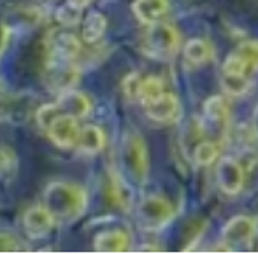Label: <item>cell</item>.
Here are the masks:
<instances>
[{"mask_svg":"<svg viewBox=\"0 0 258 254\" xmlns=\"http://www.w3.org/2000/svg\"><path fill=\"white\" fill-rule=\"evenodd\" d=\"M44 205L60 223H74L88 207V197L81 186L67 181H54L49 183L44 190Z\"/></svg>","mask_w":258,"mask_h":254,"instance_id":"6da1fadb","label":"cell"},{"mask_svg":"<svg viewBox=\"0 0 258 254\" xmlns=\"http://www.w3.org/2000/svg\"><path fill=\"white\" fill-rule=\"evenodd\" d=\"M121 163L126 174L137 184H146L150 176V154L143 135L137 132H128L123 139Z\"/></svg>","mask_w":258,"mask_h":254,"instance_id":"7a4b0ae2","label":"cell"},{"mask_svg":"<svg viewBox=\"0 0 258 254\" xmlns=\"http://www.w3.org/2000/svg\"><path fill=\"white\" fill-rule=\"evenodd\" d=\"M179 48V34L172 25L158 23L150 25L143 41V51L146 56L155 60H170Z\"/></svg>","mask_w":258,"mask_h":254,"instance_id":"3957f363","label":"cell"},{"mask_svg":"<svg viewBox=\"0 0 258 254\" xmlns=\"http://www.w3.org/2000/svg\"><path fill=\"white\" fill-rule=\"evenodd\" d=\"M176 212L169 200L158 195H148L139 202L137 207V221L141 228L148 231H158L165 228L174 219Z\"/></svg>","mask_w":258,"mask_h":254,"instance_id":"277c9868","label":"cell"},{"mask_svg":"<svg viewBox=\"0 0 258 254\" xmlns=\"http://www.w3.org/2000/svg\"><path fill=\"white\" fill-rule=\"evenodd\" d=\"M42 77H44V84L51 92L61 95L69 90H74V86L78 84L79 77H81V70L76 65V61L46 58Z\"/></svg>","mask_w":258,"mask_h":254,"instance_id":"5b68a950","label":"cell"},{"mask_svg":"<svg viewBox=\"0 0 258 254\" xmlns=\"http://www.w3.org/2000/svg\"><path fill=\"white\" fill-rule=\"evenodd\" d=\"M81 53V41L69 30H51L46 37V58L53 60H71Z\"/></svg>","mask_w":258,"mask_h":254,"instance_id":"8992f818","label":"cell"},{"mask_svg":"<svg viewBox=\"0 0 258 254\" xmlns=\"http://www.w3.org/2000/svg\"><path fill=\"white\" fill-rule=\"evenodd\" d=\"M256 233V224L248 216H235L221 230V242L225 249L232 251L235 247L248 245Z\"/></svg>","mask_w":258,"mask_h":254,"instance_id":"52a82bcc","label":"cell"},{"mask_svg":"<svg viewBox=\"0 0 258 254\" xmlns=\"http://www.w3.org/2000/svg\"><path fill=\"white\" fill-rule=\"evenodd\" d=\"M54 216L46 209V205H35L25 212L23 216V231L30 240H42L54 228Z\"/></svg>","mask_w":258,"mask_h":254,"instance_id":"ba28073f","label":"cell"},{"mask_svg":"<svg viewBox=\"0 0 258 254\" xmlns=\"http://www.w3.org/2000/svg\"><path fill=\"white\" fill-rule=\"evenodd\" d=\"M79 132H81V126H79V123H78V118H74V116H71V114H65V112H60V114L53 119L49 128L46 130V133H48V137L51 139V142L56 144L61 149L76 147Z\"/></svg>","mask_w":258,"mask_h":254,"instance_id":"9c48e42d","label":"cell"},{"mask_svg":"<svg viewBox=\"0 0 258 254\" xmlns=\"http://www.w3.org/2000/svg\"><path fill=\"white\" fill-rule=\"evenodd\" d=\"M216 183L225 195H237L241 193L244 186V168L234 158L220 159L216 166Z\"/></svg>","mask_w":258,"mask_h":254,"instance_id":"30bf717a","label":"cell"},{"mask_svg":"<svg viewBox=\"0 0 258 254\" xmlns=\"http://www.w3.org/2000/svg\"><path fill=\"white\" fill-rule=\"evenodd\" d=\"M146 111L148 118L153 119L156 123H176L181 116V102L177 100V97L174 93L163 92L158 99L151 100L150 104L143 105Z\"/></svg>","mask_w":258,"mask_h":254,"instance_id":"8fae6325","label":"cell"},{"mask_svg":"<svg viewBox=\"0 0 258 254\" xmlns=\"http://www.w3.org/2000/svg\"><path fill=\"white\" fill-rule=\"evenodd\" d=\"M32 102L34 99L28 100V95H23V93H18V95H11V99L4 97L2 99V118L9 119L11 123H23L28 119L30 112L34 111L32 107Z\"/></svg>","mask_w":258,"mask_h":254,"instance_id":"7c38bea8","label":"cell"},{"mask_svg":"<svg viewBox=\"0 0 258 254\" xmlns=\"http://www.w3.org/2000/svg\"><path fill=\"white\" fill-rule=\"evenodd\" d=\"M132 9L137 20L150 27L162 21V18L169 11V2L167 0H136Z\"/></svg>","mask_w":258,"mask_h":254,"instance_id":"4fadbf2b","label":"cell"},{"mask_svg":"<svg viewBox=\"0 0 258 254\" xmlns=\"http://www.w3.org/2000/svg\"><path fill=\"white\" fill-rule=\"evenodd\" d=\"M93 247L99 252H125L130 249V235L125 230H107L95 237Z\"/></svg>","mask_w":258,"mask_h":254,"instance_id":"5bb4252c","label":"cell"},{"mask_svg":"<svg viewBox=\"0 0 258 254\" xmlns=\"http://www.w3.org/2000/svg\"><path fill=\"white\" fill-rule=\"evenodd\" d=\"M56 104L60 105L61 112L74 116L78 119L86 118L90 114V111H92V102H90L88 97L85 93L76 92V90H69V92L61 93L58 97Z\"/></svg>","mask_w":258,"mask_h":254,"instance_id":"9a60e30c","label":"cell"},{"mask_svg":"<svg viewBox=\"0 0 258 254\" xmlns=\"http://www.w3.org/2000/svg\"><path fill=\"white\" fill-rule=\"evenodd\" d=\"M76 147L83 154H97L105 147V133L100 126L85 125L79 132Z\"/></svg>","mask_w":258,"mask_h":254,"instance_id":"2e32d148","label":"cell"},{"mask_svg":"<svg viewBox=\"0 0 258 254\" xmlns=\"http://www.w3.org/2000/svg\"><path fill=\"white\" fill-rule=\"evenodd\" d=\"M204 121L213 128H225L228 121V107L223 97L214 95L204 104Z\"/></svg>","mask_w":258,"mask_h":254,"instance_id":"e0dca14e","label":"cell"},{"mask_svg":"<svg viewBox=\"0 0 258 254\" xmlns=\"http://www.w3.org/2000/svg\"><path fill=\"white\" fill-rule=\"evenodd\" d=\"M105 28H107V20H105L104 14L99 13V11H92L83 20V41L88 42V44L100 41L105 34Z\"/></svg>","mask_w":258,"mask_h":254,"instance_id":"ac0fdd59","label":"cell"},{"mask_svg":"<svg viewBox=\"0 0 258 254\" xmlns=\"http://www.w3.org/2000/svg\"><path fill=\"white\" fill-rule=\"evenodd\" d=\"M184 61L191 67H199V65L206 63L211 56V49L206 41L202 39H190L183 48Z\"/></svg>","mask_w":258,"mask_h":254,"instance_id":"d6986e66","label":"cell"},{"mask_svg":"<svg viewBox=\"0 0 258 254\" xmlns=\"http://www.w3.org/2000/svg\"><path fill=\"white\" fill-rule=\"evenodd\" d=\"M165 92V86H163V81L156 75H148V77L143 79L141 82V90H139V97L137 100L143 105L150 104L151 100L158 99L162 93Z\"/></svg>","mask_w":258,"mask_h":254,"instance_id":"ffe728a7","label":"cell"},{"mask_svg":"<svg viewBox=\"0 0 258 254\" xmlns=\"http://www.w3.org/2000/svg\"><path fill=\"white\" fill-rule=\"evenodd\" d=\"M221 88L230 97H242L249 90V77L248 75L223 74L221 75Z\"/></svg>","mask_w":258,"mask_h":254,"instance_id":"44dd1931","label":"cell"},{"mask_svg":"<svg viewBox=\"0 0 258 254\" xmlns=\"http://www.w3.org/2000/svg\"><path fill=\"white\" fill-rule=\"evenodd\" d=\"M112 193H114V198L118 202V205L121 207L123 210H130L134 205V191L132 188L128 186L123 177L119 176H112Z\"/></svg>","mask_w":258,"mask_h":254,"instance_id":"7402d4cb","label":"cell"},{"mask_svg":"<svg viewBox=\"0 0 258 254\" xmlns=\"http://www.w3.org/2000/svg\"><path fill=\"white\" fill-rule=\"evenodd\" d=\"M0 172H2L4 183H11L16 177L18 172V158L13 147L2 146V152H0Z\"/></svg>","mask_w":258,"mask_h":254,"instance_id":"603a6c76","label":"cell"},{"mask_svg":"<svg viewBox=\"0 0 258 254\" xmlns=\"http://www.w3.org/2000/svg\"><path fill=\"white\" fill-rule=\"evenodd\" d=\"M218 156H220V147L214 142H211V140H202L194 149V161L199 166L213 165L218 159Z\"/></svg>","mask_w":258,"mask_h":254,"instance_id":"cb8c5ba5","label":"cell"},{"mask_svg":"<svg viewBox=\"0 0 258 254\" xmlns=\"http://www.w3.org/2000/svg\"><path fill=\"white\" fill-rule=\"evenodd\" d=\"M248 67V72H258V41H244L235 49Z\"/></svg>","mask_w":258,"mask_h":254,"instance_id":"d4e9b609","label":"cell"},{"mask_svg":"<svg viewBox=\"0 0 258 254\" xmlns=\"http://www.w3.org/2000/svg\"><path fill=\"white\" fill-rule=\"evenodd\" d=\"M81 11L79 7L72 6V4L65 2L63 6L58 7L56 11V20L60 25H63V27H76V25H79V21H81Z\"/></svg>","mask_w":258,"mask_h":254,"instance_id":"484cf974","label":"cell"},{"mask_svg":"<svg viewBox=\"0 0 258 254\" xmlns=\"http://www.w3.org/2000/svg\"><path fill=\"white\" fill-rule=\"evenodd\" d=\"M60 112H61V109L56 102H54V104H44L35 109V118H37L39 128H42L46 132V130L49 128V125L53 123V119L56 118Z\"/></svg>","mask_w":258,"mask_h":254,"instance_id":"4316f807","label":"cell"},{"mask_svg":"<svg viewBox=\"0 0 258 254\" xmlns=\"http://www.w3.org/2000/svg\"><path fill=\"white\" fill-rule=\"evenodd\" d=\"M0 247H2V252H25L27 251V244H25L16 233H13V231H9V230H2Z\"/></svg>","mask_w":258,"mask_h":254,"instance_id":"83f0119b","label":"cell"},{"mask_svg":"<svg viewBox=\"0 0 258 254\" xmlns=\"http://www.w3.org/2000/svg\"><path fill=\"white\" fill-rule=\"evenodd\" d=\"M223 74H234V75H249L248 67L242 61V58L239 56L237 51H232L223 61Z\"/></svg>","mask_w":258,"mask_h":254,"instance_id":"f1b7e54d","label":"cell"},{"mask_svg":"<svg viewBox=\"0 0 258 254\" xmlns=\"http://www.w3.org/2000/svg\"><path fill=\"white\" fill-rule=\"evenodd\" d=\"M141 82H143V79H141V75L137 72H132V74H128L123 79V92H125V95L128 99H137L139 97Z\"/></svg>","mask_w":258,"mask_h":254,"instance_id":"f546056e","label":"cell"},{"mask_svg":"<svg viewBox=\"0 0 258 254\" xmlns=\"http://www.w3.org/2000/svg\"><path fill=\"white\" fill-rule=\"evenodd\" d=\"M13 39V28L9 27L7 23H2V53L7 51V44Z\"/></svg>","mask_w":258,"mask_h":254,"instance_id":"4dcf8cb0","label":"cell"},{"mask_svg":"<svg viewBox=\"0 0 258 254\" xmlns=\"http://www.w3.org/2000/svg\"><path fill=\"white\" fill-rule=\"evenodd\" d=\"M67 2L72 4V6H76V7H79V9H85V7L90 6L93 0H67Z\"/></svg>","mask_w":258,"mask_h":254,"instance_id":"1f68e13d","label":"cell"},{"mask_svg":"<svg viewBox=\"0 0 258 254\" xmlns=\"http://www.w3.org/2000/svg\"><path fill=\"white\" fill-rule=\"evenodd\" d=\"M251 126H253V130L258 133V107L255 109V112H253V121H251Z\"/></svg>","mask_w":258,"mask_h":254,"instance_id":"d6a6232c","label":"cell"}]
</instances>
